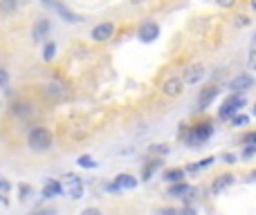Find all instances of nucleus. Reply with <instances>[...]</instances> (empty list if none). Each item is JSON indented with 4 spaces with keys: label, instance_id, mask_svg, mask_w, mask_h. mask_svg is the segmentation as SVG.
<instances>
[{
    "label": "nucleus",
    "instance_id": "f257e3e1",
    "mask_svg": "<svg viewBox=\"0 0 256 215\" xmlns=\"http://www.w3.org/2000/svg\"><path fill=\"white\" fill-rule=\"evenodd\" d=\"M245 108V97L238 92H232L230 97L225 99V103L220 106V110H218V117L220 119H232L234 114H238V110Z\"/></svg>",
    "mask_w": 256,
    "mask_h": 215
},
{
    "label": "nucleus",
    "instance_id": "f03ea898",
    "mask_svg": "<svg viewBox=\"0 0 256 215\" xmlns=\"http://www.w3.org/2000/svg\"><path fill=\"white\" fill-rule=\"evenodd\" d=\"M27 141H30V146L34 150H48L50 146H52V135H50L48 128L38 126V128H34V130H30Z\"/></svg>",
    "mask_w": 256,
    "mask_h": 215
},
{
    "label": "nucleus",
    "instance_id": "7ed1b4c3",
    "mask_svg": "<svg viewBox=\"0 0 256 215\" xmlns=\"http://www.w3.org/2000/svg\"><path fill=\"white\" fill-rule=\"evenodd\" d=\"M212 135H214V126H212V123H207V121L198 123V126L189 132L186 144H189V146H200V144H204V141H207Z\"/></svg>",
    "mask_w": 256,
    "mask_h": 215
},
{
    "label": "nucleus",
    "instance_id": "20e7f679",
    "mask_svg": "<svg viewBox=\"0 0 256 215\" xmlns=\"http://www.w3.org/2000/svg\"><path fill=\"white\" fill-rule=\"evenodd\" d=\"M63 193L72 200H81L84 198V182L76 175H68L66 180H63Z\"/></svg>",
    "mask_w": 256,
    "mask_h": 215
},
{
    "label": "nucleus",
    "instance_id": "39448f33",
    "mask_svg": "<svg viewBox=\"0 0 256 215\" xmlns=\"http://www.w3.org/2000/svg\"><path fill=\"white\" fill-rule=\"evenodd\" d=\"M40 2H43L45 7L54 9V11H56V13H61V16H63V20H68V22H81V20H84V18H79V16H76V13H72L70 9L66 7V4H61V2H58V0H40Z\"/></svg>",
    "mask_w": 256,
    "mask_h": 215
},
{
    "label": "nucleus",
    "instance_id": "423d86ee",
    "mask_svg": "<svg viewBox=\"0 0 256 215\" xmlns=\"http://www.w3.org/2000/svg\"><path fill=\"white\" fill-rule=\"evenodd\" d=\"M252 85H254V76H250V74H238L236 79L230 81V90L232 92H238V94H245Z\"/></svg>",
    "mask_w": 256,
    "mask_h": 215
},
{
    "label": "nucleus",
    "instance_id": "0eeeda50",
    "mask_svg": "<svg viewBox=\"0 0 256 215\" xmlns=\"http://www.w3.org/2000/svg\"><path fill=\"white\" fill-rule=\"evenodd\" d=\"M168 195H171V198H182L184 202H191V198L196 195V191L191 189L189 184H184V182H178V184H171Z\"/></svg>",
    "mask_w": 256,
    "mask_h": 215
},
{
    "label": "nucleus",
    "instance_id": "6e6552de",
    "mask_svg": "<svg viewBox=\"0 0 256 215\" xmlns=\"http://www.w3.org/2000/svg\"><path fill=\"white\" fill-rule=\"evenodd\" d=\"M218 94H220V90H218L216 85H209V88L200 90V94H198V108H200V110L209 108L214 101H216V97H218Z\"/></svg>",
    "mask_w": 256,
    "mask_h": 215
},
{
    "label": "nucleus",
    "instance_id": "1a4fd4ad",
    "mask_svg": "<svg viewBox=\"0 0 256 215\" xmlns=\"http://www.w3.org/2000/svg\"><path fill=\"white\" fill-rule=\"evenodd\" d=\"M160 36V27L158 22H144V25H140V40H144V43H153L155 38Z\"/></svg>",
    "mask_w": 256,
    "mask_h": 215
},
{
    "label": "nucleus",
    "instance_id": "9d476101",
    "mask_svg": "<svg viewBox=\"0 0 256 215\" xmlns=\"http://www.w3.org/2000/svg\"><path fill=\"white\" fill-rule=\"evenodd\" d=\"M182 88H184V79H180V76H171V79L164 81V94L166 97H178V94H182Z\"/></svg>",
    "mask_w": 256,
    "mask_h": 215
},
{
    "label": "nucleus",
    "instance_id": "9b49d317",
    "mask_svg": "<svg viewBox=\"0 0 256 215\" xmlns=\"http://www.w3.org/2000/svg\"><path fill=\"white\" fill-rule=\"evenodd\" d=\"M112 31H115V25H112V22H102V25H97L92 29V38L97 40V43H102V40L110 38Z\"/></svg>",
    "mask_w": 256,
    "mask_h": 215
},
{
    "label": "nucleus",
    "instance_id": "f8f14e48",
    "mask_svg": "<svg viewBox=\"0 0 256 215\" xmlns=\"http://www.w3.org/2000/svg\"><path fill=\"white\" fill-rule=\"evenodd\" d=\"M234 180H236V177H234V175H230V173H227V175L216 177V182H214V184H212V193H214V195L222 193V191H225V189H230V186L234 184Z\"/></svg>",
    "mask_w": 256,
    "mask_h": 215
},
{
    "label": "nucleus",
    "instance_id": "ddd939ff",
    "mask_svg": "<svg viewBox=\"0 0 256 215\" xmlns=\"http://www.w3.org/2000/svg\"><path fill=\"white\" fill-rule=\"evenodd\" d=\"M204 76V67L202 65H194V67H189V70L184 72V83H189V85H196L200 79Z\"/></svg>",
    "mask_w": 256,
    "mask_h": 215
},
{
    "label": "nucleus",
    "instance_id": "4468645a",
    "mask_svg": "<svg viewBox=\"0 0 256 215\" xmlns=\"http://www.w3.org/2000/svg\"><path fill=\"white\" fill-rule=\"evenodd\" d=\"M48 34H50V20H38L34 25V29H32V36H34V40H43Z\"/></svg>",
    "mask_w": 256,
    "mask_h": 215
},
{
    "label": "nucleus",
    "instance_id": "2eb2a0df",
    "mask_svg": "<svg viewBox=\"0 0 256 215\" xmlns=\"http://www.w3.org/2000/svg\"><path fill=\"white\" fill-rule=\"evenodd\" d=\"M12 112L16 114L18 119H30L32 114H34V108H32L30 103H16V106L12 108Z\"/></svg>",
    "mask_w": 256,
    "mask_h": 215
},
{
    "label": "nucleus",
    "instance_id": "dca6fc26",
    "mask_svg": "<svg viewBox=\"0 0 256 215\" xmlns=\"http://www.w3.org/2000/svg\"><path fill=\"white\" fill-rule=\"evenodd\" d=\"M184 173L186 171H182V168H171V171H164L162 177L168 182V184H178V182L184 180Z\"/></svg>",
    "mask_w": 256,
    "mask_h": 215
},
{
    "label": "nucleus",
    "instance_id": "f3484780",
    "mask_svg": "<svg viewBox=\"0 0 256 215\" xmlns=\"http://www.w3.org/2000/svg\"><path fill=\"white\" fill-rule=\"evenodd\" d=\"M115 182H117V186H120V189H135V186H137V180L132 175H128V173L117 175Z\"/></svg>",
    "mask_w": 256,
    "mask_h": 215
},
{
    "label": "nucleus",
    "instance_id": "a211bd4d",
    "mask_svg": "<svg viewBox=\"0 0 256 215\" xmlns=\"http://www.w3.org/2000/svg\"><path fill=\"white\" fill-rule=\"evenodd\" d=\"M58 193H63V184H58V182H50V184H45V189H43V198L45 200L56 198Z\"/></svg>",
    "mask_w": 256,
    "mask_h": 215
},
{
    "label": "nucleus",
    "instance_id": "6ab92c4d",
    "mask_svg": "<svg viewBox=\"0 0 256 215\" xmlns=\"http://www.w3.org/2000/svg\"><path fill=\"white\" fill-rule=\"evenodd\" d=\"M160 166H162V162H160V159H150V162L144 166V173H142V180H144V182H148L150 177H153V173L158 171Z\"/></svg>",
    "mask_w": 256,
    "mask_h": 215
},
{
    "label": "nucleus",
    "instance_id": "aec40b11",
    "mask_svg": "<svg viewBox=\"0 0 256 215\" xmlns=\"http://www.w3.org/2000/svg\"><path fill=\"white\" fill-rule=\"evenodd\" d=\"M18 7V0H0V11L2 13H14Z\"/></svg>",
    "mask_w": 256,
    "mask_h": 215
},
{
    "label": "nucleus",
    "instance_id": "412c9836",
    "mask_svg": "<svg viewBox=\"0 0 256 215\" xmlns=\"http://www.w3.org/2000/svg\"><path fill=\"white\" fill-rule=\"evenodd\" d=\"M212 164H214V157H204L200 164H191V166H186V173H196V171H200V168L212 166Z\"/></svg>",
    "mask_w": 256,
    "mask_h": 215
},
{
    "label": "nucleus",
    "instance_id": "4be33fe9",
    "mask_svg": "<svg viewBox=\"0 0 256 215\" xmlns=\"http://www.w3.org/2000/svg\"><path fill=\"white\" fill-rule=\"evenodd\" d=\"M248 123H250L248 114H234V117H232V126L234 128H243V126H248Z\"/></svg>",
    "mask_w": 256,
    "mask_h": 215
},
{
    "label": "nucleus",
    "instance_id": "5701e85b",
    "mask_svg": "<svg viewBox=\"0 0 256 215\" xmlns=\"http://www.w3.org/2000/svg\"><path fill=\"white\" fill-rule=\"evenodd\" d=\"M54 52H56V45H54V43H48V45H45L43 58H45V61H52V58H54Z\"/></svg>",
    "mask_w": 256,
    "mask_h": 215
},
{
    "label": "nucleus",
    "instance_id": "b1692460",
    "mask_svg": "<svg viewBox=\"0 0 256 215\" xmlns=\"http://www.w3.org/2000/svg\"><path fill=\"white\" fill-rule=\"evenodd\" d=\"M254 155H256V144H252V146H245L243 153H240V157H243V159H252Z\"/></svg>",
    "mask_w": 256,
    "mask_h": 215
},
{
    "label": "nucleus",
    "instance_id": "393cba45",
    "mask_svg": "<svg viewBox=\"0 0 256 215\" xmlns=\"http://www.w3.org/2000/svg\"><path fill=\"white\" fill-rule=\"evenodd\" d=\"M79 166H84V168H94L97 164H94L92 159L88 157V155H81V157H79Z\"/></svg>",
    "mask_w": 256,
    "mask_h": 215
},
{
    "label": "nucleus",
    "instance_id": "a878e982",
    "mask_svg": "<svg viewBox=\"0 0 256 215\" xmlns=\"http://www.w3.org/2000/svg\"><path fill=\"white\" fill-rule=\"evenodd\" d=\"M58 90H61V88H58V85H50V88H48V92H45V94H48V97H50V94H52V97L61 99L66 92H58Z\"/></svg>",
    "mask_w": 256,
    "mask_h": 215
},
{
    "label": "nucleus",
    "instance_id": "bb28decb",
    "mask_svg": "<svg viewBox=\"0 0 256 215\" xmlns=\"http://www.w3.org/2000/svg\"><path fill=\"white\" fill-rule=\"evenodd\" d=\"M243 144H245V146H252V144H256V130L248 132V135L243 137Z\"/></svg>",
    "mask_w": 256,
    "mask_h": 215
},
{
    "label": "nucleus",
    "instance_id": "cd10ccee",
    "mask_svg": "<svg viewBox=\"0 0 256 215\" xmlns=\"http://www.w3.org/2000/svg\"><path fill=\"white\" fill-rule=\"evenodd\" d=\"M7 191H12V184H9L7 180H2V177H0V193H7Z\"/></svg>",
    "mask_w": 256,
    "mask_h": 215
},
{
    "label": "nucleus",
    "instance_id": "c85d7f7f",
    "mask_svg": "<svg viewBox=\"0 0 256 215\" xmlns=\"http://www.w3.org/2000/svg\"><path fill=\"white\" fill-rule=\"evenodd\" d=\"M220 159H222L225 164H236V155H232V153H225Z\"/></svg>",
    "mask_w": 256,
    "mask_h": 215
},
{
    "label": "nucleus",
    "instance_id": "c756f323",
    "mask_svg": "<svg viewBox=\"0 0 256 215\" xmlns=\"http://www.w3.org/2000/svg\"><path fill=\"white\" fill-rule=\"evenodd\" d=\"M7 81H9V74L4 70H0V88H4V85H7Z\"/></svg>",
    "mask_w": 256,
    "mask_h": 215
},
{
    "label": "nucleus",
    "instance_id": "7c9ffc66",
    "mask_svg": "<svg viewBox=\"0 0 256 215\" xmlns=\"http://www.w3.org/2000/svg\"><path fill=\"white\" fill-rule=\"evenodd\" d=\"M81 215H102V211H99V209H86V211H81Z\"/></svg>",
    "mask_w": 256,
    "mask_h": 215
},
{
    "label": "nucleus",
    "instance_id": "2f4dec72",
    "mask_svg": "<svg viewBox=\"0 0 256 215\" xmlns=\"http://www.w3.org/2000/svg\"><path fill=\"white\" fill-rule=\"evenodd\" d=\"M218 4H220V7H234V2L236 0H216Z\"/></svg>",
    "mask_w": 256,
    "mask_h": 215
},
{
    "label": "nucleus",
    "instance_id": "473e14b6",
    "mask_svg": "<svg viewBox=\"0 0 256 215\" xmlns=\"http://www.w3.org/2000/svg\"><path fill=\"white\" fill-rule=\"evenodd\" d=\"M27 195H30V186H25V184H22V186H20V200H25Z\"/></svg>",
    "mask_w": 256,
    "mask_h": 215
},
{
    "label": "nucleus",
    "instance_id": "72a5a7b5",
    "mask_svg": "<svg viewBox=\"0 0 256 215\" xmlns=\"http://www.w3.org/2000/svg\"><path fill=\"white\" fill-rule=\"evenodd\" d=\"M162 215H180V211H176V209H162Z\"/></svg>",
    "mask_w": 256,
    "mask_h": 215
},
{
    "label": "nucleus",
    "instance_id": "f704fd0d",
    "mask_svg": "<svg viewBox=\"0 0 256 215\" xmlns=\"http://www.w3.org/2000/svg\"><path fill=\"white\" fill-rule=\"evenodd\" d=\"M180 215H196V211L191 207H186V209H182V211H180Z\"/></svg>",
    "mask_w": 256,
    "mask_h": 215
},
{
    "label": "nucleus",
    "instance_id": "c9c22d12",
    "mask_svg": "<svg viewBox=\"0 0 256 215\" xmlns=\"http://www.w3.org/2000/svg\"><path fill=\"white\" fill-rule=\"evenodd\" d=\"M238 18H240V20H238V25H248V22H250L245 16H238Z\"/></svg>",
    "mask_w": 256,
    "mask_h": 215
},
{
    "label": "nucleus",
    "instance_id": "e433bc0d",
    "mask_svg": "<svg viewBox=\"0 0 256 215\" xmlns=\"http://www.w3.org/2000/svg\"><path fill=\"white\" fill-rule=\"evenodd\" d=\"M248 182H256V171H254V173H252V175H250V177H248Z\"/></svg>",
    "mask_w": 256,
    "mask_h": 215
},
{
    "label": "nucleus",
    "instance_id": "4c0bfd02",
    "mask_svg": "<svg viewBox=\"0 0 256 215\" xmlns=\"http://www.w3.org/2000/svg\"><path fill=\"white\" fill-rule=\"evenodd\" d=\"M34 215H52L50 211H38V213H34Z\"/></svg>",
    "mask_w": 256,
    "mask_h": 215
},
{
    "label": "nucleus",
    "instance_id": "58836bf2",
    "mask_svg": "<svg viewBox=\"0 0 256 215\" xmlns=\"http://www.w3.org/2000/svg\"><path fill=\"white\" fill-rule=\"evenodd\" d=\"M252 9H254V11H256V0H252Z\"/></svg>",
    "mask_w": 256,
    "mask_h": 215
},
{
    "label": "nucleus",
    "instance_id": "ea45409f",
    "mask_svg": "<svg viewBox=\"0 0 256 215\" xmlns=\"http://www.w3.org/2000/svg\"><path fill=\"white\" fill-rule=\"evenodd\" d=\"M254 117H256V106H254Z\"/></svg>",
    "mask_w": 256,
    "mask_h": 215
},
{
    "label": "nucleus",
    "instance_id": "a19ab883",
    "mask_svg": "<svg viewBox=\"0 0 256 215\" xmlns=\"http://www.w3.org/2000/svg\"><path fill=\"white\" fill-rule=\"evenodd\" d=\"M254 45H256V36H254Z\"/></svg>",
    "mask_w": 256,
    "mask_h": 215
},
{
    "label": "nucleus",
    "instance_id": "79ce46f5",
    "mask_svg": "<svg viewBox=\"0 0 256 215\" xmlns=\"http://www.w3.org/2000/svg\"><path fill=\"white\" fill-rule=\"evenodd\" d=\"M0 202H4V200H2V198H0Z\"/></svg>",
    "mask_w": 256,
    "mask_h": 215
}]
</instances>
